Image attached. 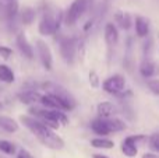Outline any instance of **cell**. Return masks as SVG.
I'll list each match as a JSON object with an SVG mask.
<instances>
[{
	"label": "cell",
	"mask_w": 159,
	"mask_h": 158,
	"mask_svg": "<svg viewBox=\"0 0 159 158\" xmlns=\"http://www.w3.org/2000/svg\"><path fill=\"white\" fill-rule=\"evenodd\" d=\"M0 151L8 154V156H13L16 153V146L11 142H7V140H0Z\"/></svg>",
	"instance_id": "cell-25"
},
{
	"label": "cell",
	"mask_w": 159,
	"mask_h": 158,
	"mask_svg": "<svg viewBox=\"0 0 159 158\" xmlns=\"http://www.w3.org/2000/svg\"><path fill=\"white\" fill-rule=\"evenodd\" d=\"M59 25H60V17L56 18L50 11H48L43 14L41 22H39V32L42 35H53L59 30Z\"/></svg>",
	"instance_id": "cell-5"
},
{
	"label": "cell",
	"mask_w": 159,
	"mask_h": 158,
	"mask_svg": "<svg viewBox=\"0 0 159 158\" xmlns=\"http://www.w3.org/2000/svg\"><path fill=\"white\" fill-rule=\"evenodd\" d=\"M17 13H18V3L16 0H11V2L7 3L4 8V14H6V18L8 21H13L14 18L17 17Z\"/></svg>",
	"instance_id": "cell-20"
},
{
	"label": "cell",
	"mask_w": 159,
	"mask_h": 158,
	"mask_svg": "<svg viewBox=\"0 0 159 158\" xmlns=\"http://www.w3.org/2000/svg\"><path fill=\"white\" fill-rule=\"evenodd\" d=\"M18 158H34V157L31 156V154L28 153L27 150H20V153H18Z\"/></svg>",
	"instance_id": "cell-30"
},
{
	"label": "cell",
	"mask_w": 159,
	"mask_h": 158,
	"mask_svg": "<svg viewBox=\"0 0 159 158\" xmlns=\"http://www.w3.org/2000/svg\"><path fill=\"white\" fill-rule=\"evenodd\" d=\"M135 32H137L138 36H147L149 32V22L145 17H141L138 16L135 18Z\"/></svg>",
	"instance_id": "cell-15"
},
{
	"label": "cell",
	"mask_w": 159,
	"mask_h": 158,
	"mask_svg": "<svg viewBox=\"0 0 159 158\" xmlns=\"http://www.w3.org/2000/svg\"><path fill=\"white\" fill-rule=\"evenodd\" d=\"M20 101H21L22 104H27V105H30V104H41V100H42V95L39 94L38 91H35V90H28V91H24L21 92V94L18 95Z\"/></svg>",
	"instance_id": "cell-13"
},
{
	"label": "cell",
	"mask_w": 159,
	"mask_h": 158,
	"mask_svg": "<svg viewBox=\"0 0 159 158\" xmlns=\"http://www.w3.org/2000/svg\"><path fill=\"white\" fill-rule=\"evenodd\" d=\"M0 80L4 81V83H8V84L16 80L13 70L8 66H6V64H0Z\"/></svg>",
	"instance_id": "cell-23"
},
{
	"label": "cell",
	"mask_w": 159,
	"mask_h": 158,
	"mask_svg": "<svg viewBox=\"0 0 159 158\" xmlns=\"http://www.w3.org/2000/svg\"><path fill=\"white\" fill-rule=\"evenodd\" d=\"M89 83L93 88H98L99 87V78L95 72H89Z\"/></svg>",
	"instance_id": "cell-28"
},
{
	"label": "cell",
	"mask_w": 159,
	"mask_h": 158,
	"mask_svg": "<svg viewBox=\"0 0 159 158\" xmlns=\"http://www.w3.org/2000/svg\"><path fill=\"white\" fill-rule=\"evenodd\" d=\"M105 41H106V44L109 45V46H113V45L117 44L119 31L113 22H107V24L105 25Z\"/></svg>",
	"instance_id": "cell-11"
},
{
	"label": "cell",
	"mask_w": 159,
	"mask_h": 158,
	"mask_svg": "<svg viewBox=\"0 0 159 158\" xmlns=\"http://www.w3.org/2000/svg\"><path fill=\"white\" fill-rule=\"evenodd\" d=\"M91 146L95 148H105V150H109V148L115 147V143L109 139H103V137H98V139L91 140Z\"/></svg>",
	"instance_id": "cell-21"
},
{
	"label": "cell",
	"mask_w": 159,
	"mask_h": 158,
	"mask_svg": "<svg viewBox=\"0 0 159 158\" xmlns=\"http://www.w3.org/2000/svg\"><path fill=\"white\" fill-rule=\"evenodd\" d=\"M98 114L101 118L103 119H110L112 116H115L117 114V108L113 105L109 101H105V102H101L98 105Z\"/></svg>",
	"instance_id": "cell-12"
},
{
	"label": "cell",
	"mask_w": 159,
	"mask_h": 158,
	"mask_svg": "<svg viewBox=\"0 0 159 158\" xmlns=\"http://www.w3.org/2000/svg\"><path fill=\"white\" fill-rule=\"evenodd\" d=\"M0 128L3 130L8 132V133H14V132L18 130V123L10 116H0Z\"/></svg>",
	"instance_id": "cell-18"
},
{
	"label": "cell",
	"mask_w": 159,
	"mask_h": 158,
	"mask_svg": "<svg viewBox=\"0 0 159 158\" xmlns=\"http://www.w3.org/2000/svg\"><path fill=\"white\" fill-rule=\"evenodd\" d=\"M103 90L107 94L112 95H120L124 91V87H126V78L120 74H115L110 76L107 80L103 81Z\"/></svg>",
	"instance_id": "cell-6"
},
{
	"label": "cell",
	"mask_w": 159,
	"mask_h": 158,
	"mask_svg": "<svg viewBox=\"0 0 159 158\" xmlns=\"http://www.w3.org/2000/svg\"><path fill=\"white\" fill-rule=\"evenodd\" d=\"M0 55H2L3 59H8L11 55H13V50H11L10 48H7V46H2L0 48Z\"/></svg>",
	"instance_id": "cell-29"
},
{
	"label": "cell",
	"mask_w": 159,
	"mask_h": 158,
	"mask_svg": "<svg viewBox=\"0 0 159 158\" xmlns=\"http://www.w3.org/2000/svg\"><path fill=\"white\" fill-rule=\"evenodd\" d=\"M2 109H3V105H2V102H0V111H2Z\"/></svg>",
	"instance_id": "cell-33"
},
{
	"label": "cell",
	"mask_w": 159,
	"mask_h": 158,
	"mask_svg": "<svg viewBox=\"0 0 159 158\" xmlns=\"http://www.w3.org/2000/svg\"><path fill=\"white\" fill-rule=\"evenodd\" d=\"M21 122L24 123L25 128H28L36 136V139L42 143L43 146L53 150H60L63 148L64 142L61 137H59L49 126H46L42 120L35 119L32 116H21Z\"/></svg>",
	"instance_id": "cell-1"
},
{
	"label": "cell",
	"mask_w": 159,
	"mask_h": 158,
	"mask_svg": "<svg viewBox=\"0 0 159 158\" xmlns=\"http://www.w3.org/2000/svg\"><path fill=\"white\" fill-rule=\"evenodd\" d=\"M115 20L119 27L123 28V30H129L130 25H131V17L129 13H124V11H117L115 14Z\"/></svg>",
	"instance_id": "cell-19"
},
{
	"label": "cell",
	"mask_w": 159,
	"mask_h": 158,
	"mask_svg": "<svg viewBox=\"0 0 159 158\" xmlns=\"http://www.w3.org/2000/svg\"><path fill=\"white\" fill-rule=\"evenodd\" d=\"M30 112L32 115H35L39 120H42L46 126H49L52 130L59 128V123L66 125V123L69 122V119H67V116L64 115V112L56 111V109H39V108H35V106H31Z\"/></svg>",
	"instance_id": "cell-2"
},
{
	"label": "cell",
	"mask_w": 159,
	"mask_h": 158,
	"mask_svg": "<svg viewBox=\"0 0 159 158\" xmlns=\"http://www.w3.org/2000/svg\"><path fill=\"white\" fill-rule=\"evenodd\" d=\"M143 158H158V157L154 156V154H144Z\"/></svg>",
	"instance_id": "cell-32"
},
{
	"label": "cell",
	"mask_w": 159,
	"mask_h": 158,
	"mask_svg": "<svg viewBox=\"0 0 159 158\" xmlns=\"http://www.w3.org/2000/svg\"><path fill=\"white\" fill-rule=\"evenodd\" d=\"M88 6H89V0H74L71 3V6L69 7L64 17V21L67 25H74L75 22L84 16V13L87 11Z\"/></svg>",
	"instance_id": "cell-4"
},
{
	"label": "cell",
	"mask_w": 159,
	"mask_h": 158,
	"mask_svg": "<svg viewBox=\"0 0 159 158\" xmlns=\"http://www.w3.org/2000/svg\"><path fill=\"white\" fill-rule=\"evenodd\" d=\"M35 20V10L31 7H25L24 10L21 11V21L24 24H31V22Z\"/></svg>",
	"instance_id": "cell-24"
},
{
	"label": "cell",
	"mask_w": 159,
	"mask_h": 158,
	"mask_svg": "<svg viewBox=\"0 0 159 158\" xmlns=\"http://www.w3.org/2000/svg\"><path fill=\"white\" fill-rule=\"evenodd\" d=\"M45 88H46L48 94H52V95H55L56 98L60 100V102L64 105L66 111H70V109H73L75 106L74 97L61 86H57V84H53V83H48V84H45Z\"/></svg>",
	"instance_id": "cell-3"
},
{
	"label": "cell",
	"mask_w": 159,
	"mask_h": 158,
	"mask_svg": "<svg viewBox=\"0 0 159 158\" xmlns=\"http://www.w3.org/2000/svg\"><path fill=\"white\" fill-rule=\"evenodd\" d=\"M17 45H18V49L21 50V53L27 59H32L34 58V49H32V46L30 45V42H28L27 36H25L22 32L17 34Z\"/></svg>",
	"instance_id": "cell-9"
},
{
	"label": "cell",
	"mask_w": 159,
	"mask_h": 158,
	"mask_svg": "<svg viewBox=\"0 0 159 158\" xmlns=\"http://www.w3.org/2000/svg\"><path fill=\"white\" fill-rule=\"evenodd\" d=\"M157 72H158V67H157V64L151 60V59H145V60L141 63V66H140L141 76L145 77V78H149V77H152V76H155L157 74Z\"/></svg>",
	"instance_id": "cell-14"
},
{
	"label": "cell",
	"mask_w": 159,
	"mask_h": 158,
	"mask_svg": "<svg viewBox=\"0 0 159 158\" xmlns=\"http://www.w3.org/2000/svg\"><path fill=\"white\" fill-rule=\"evenodd\" d=\"M148 143H149V147H151L152 150H155V151L159 153V132L155 133V134H152V136L149 137Z\"/></svg>",
	"instance_id": "cell-26"
},
{
	"label": "cell",
	"mask_w": 159,
	"mask_h": 158,
	"mask_svg": "<svg viewBox=\"0 0 159 158\" xmlns=\"http://www.w3.org/2000/svg\"><path fill=\"white\" fill-rule=\"evenodd\" d=\"M91 128H92V130L95 132L96 134H101V136H106V134L110 133L109 128H107L106 119H103V118L95 119L92 123H91Z\"/></svg>",
	"instance_id": "cell-16"
},
{
	"label": "cell",
	"mask_w": 159,
	"mask_h": 158,
	"mask_svg": "<svg viewBox=\"0 0 159 158\" xmlns=\"http://www.w3.org/2000/svg\"><path fill=\"white\" fill-rule=\"evenodd\" d=\"M106 123H107V128H109L110 133L112 132H121L127 128L126 123L120 119H116V118H110V119H106Z\"/></svg>",
	"instance_id": "cell-22"
},
{
	"label": "cell",
	"mask_w": 159,
	"mask_h": 158,
	"mask_svg": "<svg viewBox=\"0 0 159 158\" xmlns=\"http://www.w3.org/2000/svg\"><path fill=\"white\" fill-rule=\"evenodd\" d=\"M41 104L45 106L46 109H56V111H66L64 105L60 102L59 98H56L55 95L52 94H46V95H42V100Z\"/></svg>",
	"instance_id": "cell-10"
},
{
	"label": "cell",
	"mask_w": 159,
	"mask_h": 158,
	"mask_svg": "<svg viewBox=\"0 0 159 158\" xmlns=\"http://www.w3.org/2000/svg\"><path fill=\"white\" fill-rule=\"evenodd\" d=\"M148 88H149V91H151L152 94L159 95V80H158V78L148 81Z\"/></svg>",
	"instance_id": "cell-27"
},
{
	"label": "cell",
	"mask_w": 159,
	"mask_h": 158,
	"mask_svg": "<svg viewBox=\"0 0 159 158\" xmlns=\"http://www.w3.org/2000/svg\"><path fill=\"white\" fill-rule=\"evenodd\" d=\"M36 50H38L39 59L42 62V66L46 70H52L53 67V59H52V52H50L49 46L45 44L42 39L36 41Z\"/></svg>",
	"instance_id": "cell-8"
},
{
	"label": "cell",
	"mask_w": 159,
	"mask_h": 158,
	"mask_svg": "<svg viewBox=\"0 0 159 158\" xmlns=\"http://www.w3.org/2000/svg\"><path fill=\"white\" fill-rule=\"evenodd\" d=\"M92 158H109L107 156H102V154H93Z\"/></svg>",
	"instance_id": "cell-31"
},
{
	"label": "cell",
	"mask_w": 159,
	"mask_h": 158,
	"mask_svg": "<svg viewBox=\"0 0 159 158\" xmlns=\"http://www.w3.org/2000/svg\"><path fill=\"white\" fill-rule=\"evenodd\" d=\"M60 55L64 62L69 64L74 63L75 59V41L73 38H61L60 39Z\"/></svg>",
	"instance_id": "cell-7"
},
{
	"label": "cell",
	"mask_w": 159,
	"mask_h": 158,
	"mask_svg": "<svg viewBox=\"0 0 159 158\" xmlns=\"http://www.w3.org/2000/svg\"><path fill=\"white\" fill-rule=\"evenodd\" d=\"M8 2H11V0H8Z\"/></svg>",
	"instance_id": "cell-34"
},
{
	"label": "cell",
	"mask_w": 159,
	"mask_h": 158,
	"mask_svg": "<svg viewBox=\"0 0 159 158\" xmlns=\"http://www.w3.org/2000/svg\"><path fill=\"white\" fill-rule=\"evenodd\" d=\"M121 151L124 153V156H127L129 158H133V157L137 156L138 147L135 143H133L131 140L129 139V137H126V139L123 140V143H121Z\"/></svg>",
	"instance_id": "cell-17"
}]
</instances>
